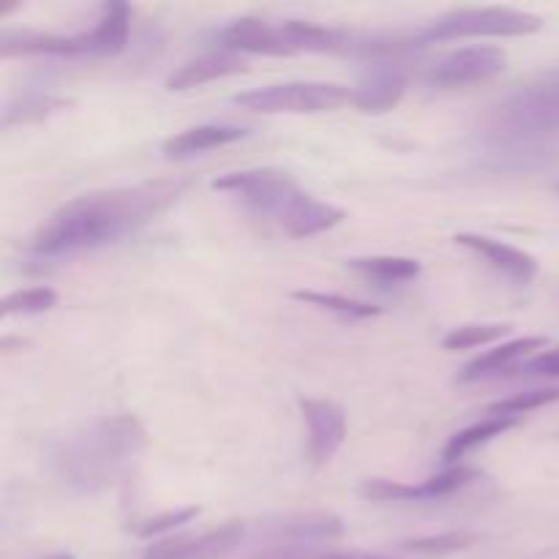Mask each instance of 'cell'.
I'll use <instances>...</instances> for the list:
<instances>
[{"label": "cell", "instance_id": "cell-1", "mask_svg": "<svg viewBox=\"0 0 559 559\" xmlns=\"http://www.w3.org/2000/svg\"><path fill=\"white\" fill-rule=\"evenodd\" d=\"M183 189V180H156L76 197L38 227L31 240V251L52 260L118 243L178 202Z\"/></svg>", "mask_w": 559, "mask_h": 559}, {"label": "cell", "instance_id": "cell-2", "mask_svg": "<svg viewBox=\"0 0 559 559\" xmlns=\"http://www.w3.org/2000/svg\"><path fill=\"white\" fill-rule=\"evenodd\" d=\"M145 448V429L134 415H109L55 442L47 453L49 473L71 495L91 497L109 489Z\"/></svg>", "mask_w": 559, "mask_h": 559}, {"label": "cell", "instance_id": "cell-3", "mask_svg": "<svg viewBox=\"0 0 559 559\" xmlns=\"http://www.w3.org/2000/svg\"><path fill=\"white\" fill-rule=\"evenodd\" d=\"M129 5L107 3L96 25L91 31L74 33V36L3 27V33H0V55L3 58H16V55H58V58H71V55H118L129 44Z\"/></svg>", "mask_w": 559, "mask_h": 559}, {"label": "cell", "instance_id": "cell-4", "mask_svg": "<svg viewBox=\"0 0 559 559\" xmlns=\"http://www.w3.org/2000/svg\"><path fill=\"white\" fill-rule=\"evenodd\" d=\"M489 131L506 145H540L559 136V69L502 98L491 115Z\"/></svg>", "mask_w": 559, "mask_h": 559}, {"label": "cell", "instance_id": "cell-5", "mask_svg": "<svg viewBox=\"0 0 559 559\" xmlns=\"http://www.w3.org/2000/svg\"><path fill=\"white\" fill-rule=\"evenodd\" d=\"M544 27V20L530 11L508 9V5H486V9H456L442 14L440 20L429 22L413 36L418 44L453 41V38H511V36H533Z\"/></svg>", "mask_w": 559, "mask_h": 559}, {"label": "cell", "instance_id": "cell-6", "mask_svg": "<svg viewBox=\"0 0 559 559\" xmlns=\"http://www.w3.org/2000/svg\"><path fill=\"white\" fill-rule=\"evenodd\" d=\"M211 189L238 197L246 207H251L260 216L276 218L278 224L287 222L309 200V191L300 189L293 175L273 167L240 169V173L222 175V178L213 180Z\"/></svg>", "mask_w": 559, "mask_h": 559}, {"label": "cell", "instance_id": "cell-7", "mask_svg": "<svg viewBox=\"0 0 559 559\" xmlns=\"http://www.w3.org/2000/svg\"><path fill=\"white\" fill-rule=\"evenodd\" d=\"M355 91L333 82H284L238 93L233 104L260 115H317L353 104Z\"/></svg>", "mask_w": 559, "mask_h": 559}, {"label": "cell", "instance_id": "cell-8", "mask_svg": "<svg viewBox=\"0 0 559 559\" xmlns=\"http://www.w3.org/2000/svg\"><path fill=\"white\" fill-rule=\"evenodd\" d=\"M506 49L486 47V44L484 47H464L437 60L429 69V74H426V82L431 87H442V91L480 85V82H489L495 76H500L506 71Z\"/></svg>", "mask_w": 559, "mask_h": 559}, {"label": "cell", "instance_id": "cell-9", "mask_svg": "<svg viewBox=\"0 0 559 559\" xmlns=\"http://www.w3.org/2000/svg\"><path fill=\"white\" fill-rule=\"evenodd\" d=\"M344 535L342 519L333 513H293V516L271 519L260 524V538L271 549L306 551L311 544H325Z\"/></svg>", "mask_w": 559, "mask_h": 559}, {"label": "cell", "instance_id": "cell-10", "mask_svg": "<svg viewBox=\"0 0 559 559\" xmlns=\"http://www.w3.org/2000/svg\"><path fill=\"white\" fill-rule=\"evenodd\" d=\"M246 538L243 522H227L222 527L197 535H175L147 546L142 559H224Z\"/></svg>", "mask_w": 559, "mask_h": 559}, {"label": "cell", "instance_id": "cell-11", "mask_svg": "<svg viewBox=\"0 0 559 559\" xmlns=\"http://www.w3.org/2000/svg\"><path fill=\"white\" fill-rule=\"evenodd\" d=\"M300 413L309 424V456L317 467L331 462L347 437V415L336 402L328 399H304Z\"/></svg>", "mask_w": 559, "mask_h": 559}, {"label": "cell", "instance_id": "cell-12", "mask_svg": "<svg viewBox=\"0 0 559 559\" xmlns=\"http://www.w3.org/2000/svg\"><path fill=\"white\" fill-rule=\"evenodd\" d=\"M549 347L544 336H527V338H516V342L500 344V347L489 349L480 358L469 360L467 366L459 374V382H480V380H500V377H511L516 374L519 366L527 364L533 355L544 353Z\"/></svg>", "mask_w": 559, "mask_h": 559}, {"label": "cell", "instance_id": "cell-13", "mask_svg": "<svg viewBox=\"0 0 559 559\" xmlns=\"http://www.w3.org/2000/svg\"><path fill=\"white\" fill-rule=\"evenodd\" d=\"M456 246L462 249L473 251V254L484 257L497 273H502L506 278L516 284H530L535 276H538V260L527 251L516 249L511 243H502V240L486 238V235H473V233H462L456 235Z\"/></svg>", "mask_w": 559, "mask_h": 559}, {"label": "cell", "instance_id": "cell-14", "mask_svg": "<svg viewBox=\"0 0 559 559\" xmlns=\"http://www.w3.org/2000/svg\"><path fill=\"white\" fill-rule=\"evenodd\" d=\"M218 44L227 52H251V55H295L284 36L282 25H271L257 16H243L218 33Z\"/></svg>", "mask_w": 559, "mask_h": 559}, {"label": "cell", "instance_id": "cell-15", "mask_svg": "<svg viewBox=\"0 0 559 559\" xmlns=\"http://www.w3.org/2000/svg\"><path fill=\"white\" fill-rule=\"evenodd\" d=\"M404 91H407V74H404L402 66H377L355 87L353 104L364 112L380 115L396 107Z\"/></svg>", "mask_w": 559, "mask_h": 559}, {"label": "cell", "instance_id": "cell-16", "mask_svg": "<svg viewBox=\"0 0 559 559\" xmlns=\"http://www.w3.org/2000/svg\"><path fill=\"white\" fill-rule=\"evenodd\" d=\"M246 134H249V131L240 129V126H194V129H186L180 131V134L169 136V140L164 142V156L173 158V162H183V158H194L200 156V153L233 145V142L243 140Z\"/></svg>", "mask_w": 559, "mask_h": 559}, {"label": "cell", "instance_id": "cell-17", "mask_svg": "<svg viewBox=\"0 0 559 559\" xmlns=\"http://www.w3.org/2000/svg\"><path fill=\"white\" fill-rule=\"evenodd\" d=\"M243 71L246 63L240 55L218 49V52L200 55V58L180 66V69L167 80V87L169 91H191V87H202L207 85V82H216L222 80V76L243 74Z\"/></svg>", "mask_w": 559, "mask_h": 559}, {"label": "cell", "instance_id": "cell-18", "mask_svg": "<svg viewBox=\"0 0 559 559\" xmlns=\"http://www.w3.org/2000/svg\"><path fill=\"white\" fill-rule=\"evenodd\" d=\"M516 424H519L516 418H495V415H486V418H480L478 424L456 431V435L445 442V448H442V456H440L442 464H456L459 459H464L467 453H473L475 448L491 442L495 437H502L506 431H511Z\"/></svg>", "mask_w": 559, "mask_h": 559}, {"label": "cell", "instance_id": "cell-19", "mask_svg": "<svg viewBox=\"0 0 559 559\" xmlns=\"http://www.w3.org/2000/svg\"><path fill=\"white\" fill-rule=\"evenodd\" d=\"M344 222L342 207L331 205V202H322L317 197L309 194V200L282 224L284 233L289 238H314V235L328 233V229L338 227Z\"/></svg>", "mask_w": 559, "mask_h": 559}, {"label": "cell", "instance_id": "cell-20", "mask_svg": "<svg viewBox=\"0 0 559 559\" xmlns=\"http://www.w3.org/2000/svg\"><path fill=\"white\" fill-rule=\"evenodd\" d=\"M347 267L380 284H407L420 276V262L413 257H355Z\"/></svg>", "mask_w": 559, "mask_h": 559}, {"label": "cell", "instance_id": "cell-21", "mask_svg": "<svg viewBox=\"0 0 559 559\" xmlns=\"http://www.w3.org/2000/svg\"><path fill=\"white\" fill-rule=\"evenodd\" d=\"M295 300L300 304L317 306L322 311H333L338 317H349V320H369V317H380L382 309L374 304H366V300L347 298V295L336 293H317V289H295Z\"/></svg>", "mask_w": 559, "mask_h": 559}, {"label": "cell", "instance_id": "cell-22", "mask_svg": "<svg viewBox=\"0 0 559 559\" xmlns=\"http://www.w3.org/2000/svg\"><path fill=\"white\" fill-rule=\"evenodd\" d=\"M559 402V388H535V391L516 393L511 399H502L486 407L484 415H495V418H522V415L535 413L540 407H549V404Z\"/></svg>", "mask_w": 559, "mask_h": 559}, {"label": "cell", "instance_id": "cell-23", "mask_svg": "<svg viewBox=\"0 0 559 559\" xmlns=\"http://www.w3.org/2000/svg\"><path fill=\"white\" fill-rule=\"evenodd\" d=\"M473 544H475V535L459 530V533H440V535H426V538L404 540L399 549L415 557H445V555H456V551L469 549Z\"/></svg>", "mask_w": 559, "mask_h": 559}, {"label": "cell", "instance_id": "cell-24", "mask_svg": "<svg viewBox=\"0 0 559 559\" xmlns=\"http://www.w3.org/2000/svg\"><path fill=\"white\" fill-rule=\"evenodd\" d=\"M478 478H480L478 469H469V467H451L440 475H431V478H426L424 484L415 486V489H418V502L445 500V497L467 489V486L475 484Z\"/></svg>", "mask_w": 559, "mask_h": 559}, {"label": "cell", "instance_id": "cell-25", "mask_svg": "<svg viewBox=\"0 0 559 559\" xmlns=\"http://www.w3.org/2000/svg\"><path fill=\"white\" fill-rule=\"evenodd\" d=\"M58 306V293L52 287H27L20 293L5 295L0 304V314L3 317H27V314H47Z\"/></svg>", "mask_w": 559, "mask_h": 559}, {"label": "cell", "instance_id": "cell-26", "mask_svg": "<svg viewBox=\"0 0 559 559\" xmlns=\"http://www.w3.org/2000/svg\"><path fill=\"white\" fill-rule=\"evenodd\" d=\"M511 325H500V322H491V325H459L451 333H445L442 338V349L448 353H459V349H473L480 344H491L497 338L508 336Z\"/></svg>", "mask_w": 559, "mask_h": 559}, {"label": "cell", "instance_id": "cell-27", "mask_svg": "<svg viewBox=\"0 0 559 559\" xmlns=\"http://www.w3.org/2000/svg\"><path fill=\"white\" fill-rule=\"evenodd\" d=\"M66 104L63 98H52V96H27L22 98L20 104H9L3 112V129H11L14 123H27V120H41L47 118L49 112L55 109H63Z\"/></svg>", "mask_w": 559, "mask_h": 559}, {"label": "cell", "instance_id": "cell-28", "mask_svg": "<svg viewBox=\"0 0 559 559\" xmlns=\"http://www.w3.org/2000/svg\"><path fill=\"white\" fill-rule=\"evenodd\" d=\"M358 495L371 502H418V489L413 484L385 478H369L358 486Z\"/></svg>", "mask_w": 559, "mask_h": 559}, {"label": "cell", "instance_id": "cell-29", "mask_svg": "<svg viewBox=\"0 0 559 559\" xmlns=\"http://www.w3.org/2000/svg\"><path fill=\"white\" fill-rule=\"evenodd\" d=\"M200 508H183V511H167V513H158V516H151V519H142V522H134L131 524V533L136 535V538H153V535H162V533H169V530L180 527V524H189L191 519L200 516Z\"/></svg>", "mask_w": 559, "mask_h": 559}, {"label": "cell", "instance_id": "cell-30", "mask_svg": "<svg viewBox=\"0 0 559 559\" xmlns=\"http://www.w3.org/2000/svg\"><path fill=\"white\" fill-rule=\"evenodd\" d=\"M516 377H540V380H559V347H546L533 355L527 364L519 366Z\"/></svg>", "mask_w": 559, "mask_h": 559}, {"label": "cell", "instance_id": "cell-31", "mask_svg": "<svg viewBox=\"0 0 559 559\" xmlns=\"http://www.w3.org/2000/svg\"><path fill=\"white\" fill-rule=\"evenodd\" d=\"M306 559H404V557L380 555V551H311Z\"/></svg>", "mask_w": 559, "mask_h": 559}, {"label": "cell", "instance_id": "cell-32", "mask_svg": "<svg viewBox=\"0 0 559 559\" xmlns=\"http://www.w3.org/2000/svg\"><path fill=\"white\" fill-rule=\"evenodd\" d=\"M311 551H284V549H271L265 551V555H257L251 559H306Z\"/></svg>", "mask_w": 559, "mask_h": 559}, {"label": "cell", "instance_id": "cell-33", "mask_svg": "<svg viewBox=\"0 0 559 559\" xmlns=\"http://www.w3.org/2000/svg\"><path fill=\"white\" fill-rule=\"evenodd\" d=\"M44 559H74V555H66V551H58V555H49Z\"/></svg>", "mask_w": 559, "mask_h": 559}, {"label": "cell", "instance_id": "cell-34", "mask_svg": "<svg viewBox=\"0 0 559 559\" xmlns=\"http://www.w3.org/2000/svg\"><path fill=\"white\" fill-rule=\"evenodd\" d=\"M557 191H559V183H557Z\"/></svg>", "mask_w": 559, "mask_h": 559}]
</instances>
